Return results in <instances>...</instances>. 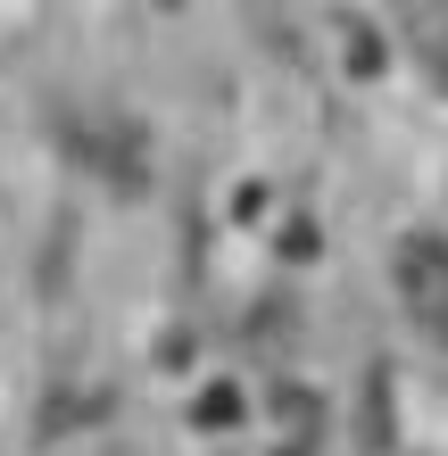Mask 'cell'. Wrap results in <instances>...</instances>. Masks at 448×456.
I'll return each instance as SVG.
<instances>
[{
    "label": "cell",
    "instance_id": "7a4b0ae2",
    "mask_svg": "<svg viewBox=\"0 0 448 456\" xmlns=\"http://www.w3.org/2000/svg\"><path fill=\"white\" fill-rule=\"evenodd\" d=\"M424 59H432V75H440V84H448V9L424 25Z\"/></svg>",
    "mask_w": 448,
    "mask_h": 456
},
{
    "label": "cell",
    "instance_id": "6da1fadb",
    "mask_svg": "<svg viewBox=\"0 0 448 456\" xmlns=\"http://www.w3.org/2000/svg\"><path fill=\"white\" fill-rule=\"evenodd\" d=\"M399 282H407V307L424 315V324L448 332V240H407Z\"/></svg>",
    "mask_w": 448,
    "mask_h": 456
}]
</instances>
